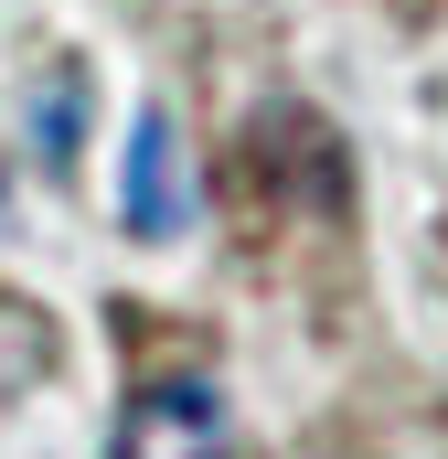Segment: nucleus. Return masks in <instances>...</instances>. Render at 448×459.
<instances>
[{
  "instance_id": "nucleus-1",
  "label": "nucleus",
  "mask_w": 448,
  "mask_h": 459,
  "mask_svg": "<svg viewBox=\"0 0 448 459\" xmlns=\"http://www.w3.org/2000/svg\"><path fill=\"white\" fill-rule=\"evenodd\" d=\"M108 459H235V417H224L214 385L171 374V385H139V395H128Z\"/></svg>"
},
{
  "instance_id": "nucleus-2",
  "label": "nucleus",
  "mask_w": 448,
  "mask_h": 459,
  "mask_svg": "<svg viewBox=\"0 0 448 459\" xmlns=\"http://www.w3.org/2000/svg\"><path fill=\"white\" fill-rule=\"evenodd\" d=\"M117 214H128V235H182V139H171V117L139 108V128H128V193H117Z\"/></svg>"
},
{
  "instance_id": "nucleus-3",
  "label": "nucleus",
  "mask_w": 448,
  "mask_h": 459,
  "mask_svg": "<svg viewBox=\"0 0 448 459\" xmlns=\"http://www.w3.org/2000/svg\"><path fill=\"white\" fill-rule=\"evenodd\" d=\"M43 363H54V332H43V310L0 299V395H11V385H32Z\"/></svg>"
},
{
  "instance_id": "nucleus-4",
  "label": "nucleus",
  "mask_w": 448,
  "mask_h": 459,
  "mask_svg": "<svg viewBox=\"0 0 448 459\" xmlns=\"http://www.w3.org/2000/svg\"><path fill=\"white\" fill-rule=\"evenodd\" d=\"M65 128H75V86H54V97H43V150H54V160H65Z\"/></svg>"
}]
</instances>
